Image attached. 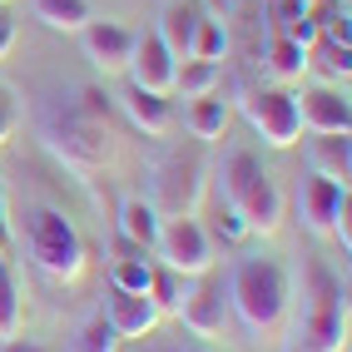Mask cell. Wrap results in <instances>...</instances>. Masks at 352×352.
<instances>
[{
  "mask_svg": "<svg viewBox=\"0 0 352 352\" xmlns=\"http://www.w3.org/2000/svg\"><path fill=\"white\" fill-rule=\"evenodd\" d=\"M223 298L233 302V313L239 322L248 327L253 338H273L278 327L288 318V273L283 263H273V258H239L228 273V288Z\"/></svg>",
  "mask_w": 352,
  "mask_h": 352,
  "instance_id": "cell-1",
  "label": "cell"
},
{
  "mask_svg": "<svg viewBox=\"0 0 352 352\" xmlns=\"http://www.w3.org/2000/svg\"><path fill=\"white\" fill-rule=\"evenodd\" d=\"M219 184H223V204L239 208L248 233H278V223H283V189L248 149H233L219 164Z\"/></svg>",
  "mask_w": 352,
  "mask_h": 352,
  "instance_id": "cell-2",
  "label": "cell"
},
{
  "mask_svg": "<svg viewBox=\"0 0 352 352\" xmlns=\"http://www.w3.org/2000/svg\"><path fill=\"white\" fill-rule=\"evenodd\" d=\"M25 253L50 283H80L85 273V239L55 204H35L25 214Z\"/></svg>",
  "mask_w": 352,
  "mask_h": 352,
  "instance_id": "cell-3",
  "label": "cell"
},
{
  "mask_svg": "<svg viewBox=\"0 0 352 352\" xmlns=\"http://www.w3.org/2000/svg\"><path fill=\"white\" fill-rule=\"evenodd\" d=\"M45 149H50L69 174L89 179L95 169L109 164V129L100 120H89V114H80V109H65V114L50 120V129H45Z\"/></svg>",
  "mask_w": 352,
  "mask_h": 352,
  "instance_id": "cell-4",
  "label": "cell"
},
{
  "mask_svg": "<svg viewBox=\"0 0 352 352\" xmlns=\"http://www.w3.org/2000/svg\"><path fill=\"white\" fill-rule=\"evenodd\" d=\"M204 184H208V169H204V159L194 149H174L169 159L154 169V214L159 219H189L199 199H204Z\"/></svg>",
  "mask_w": 352,
  "mask_h": 352,
  "instance_id": "cell-5",
  "label": "cell"
},
{
  "mask_svg": "<svg viewBox=\"0 0 352 352\" xmlns=\"http://www.w3.org/2000/svg\"><path fill=\"white\" fill-rule=\"evenodd\" d=\"M293 352H342V293L322 268H313V302L293 327Z\"/></svg>",
  "mask_w": 352,
  "mask_h": 352,
  "instance_id": "cell-6",
  "label": "cell"
},
{
  "mask_svg": "<svg viewBox=\"0 0 352 352\" xmlns=\"http://www.w3.org/2000/svg\"><path fill=\"white\" fill-rule=\"evenodd\" d=\"M243 120L253 124V134L268 149H293L302 139V114H298V95L293 89H253L243 100Z\"/></svg>",
  "mask_w": 352,
  "mask_h": 352,
  "instance_id": "cell-7",
  "label": "cell"
},
{
  "mask_svg": "<svg viewBox=\"0 0 352 352\" xmlns=\"http://www.w3.org/2000/svg\"><path fill=\"white\" fill-rule=\"evenodd\" d=\"M154 253H159V268L184 273V278H204L214 268V243H208V233L194 214L189 219H164L159 239H154Z\"/></svg>",
  "mask_w": 352,
  "mask_h": 352,
  "instance_id": "cell-8",
  "label": "cell"
},
{
  "mask_svg": "<svg viewBox=\"0 0 352 352\" xmlns=\"http://www.w3.org/2000/svg\"><path fill=\"white\" fill-rule=\"evenodd\" d=\"M298 114H302V129L313 134H347L352 129V100L347 89L338 85H313L298 95Z\"/></svg>",
  "mask_w": 352,
  "mask_h": 352,
  "instance_id": "cell-9",
  "label": "cell"
},
{
  "mask_svg": "<svg viewBox=\"0 0 352 352\" xmlns=\"http://www.w3.org/2000/svg\"><path fill=\"white\" fill-rule=\"evenodd\" d=\"M174 69H179V60L169 55V45H164L154 30H149V35H134V55H129V85H139V89H154V95H174Z\"/></svg>",
  "mask_w": 352,
  "mask_h": 352,
  "instance_id": "cell-10",
  "label": "cell"
},
{
  "mask_svg": "<svg viewBox=\"0 0 352 352\" xmlns=\"http://www.w3.org/2000/svg\"><path fill=\"white\" fill-rule=\"evenodd\" d=\"M80 35H85V55L95 69H104V75L129 69V55H134V30L129 25H120V20H89Z\"/></svg>",
  "mask_w": 352,
  "mask_h": 352,
  "instance_id": "cell-11",
  "label": "cell"
},
{
  "mask_svg": "<svg viewBox=\"0 0 352 352\" xmlns=\"http://www.w3.org/2000/svg\"><path fill=\"white\" fill-rule=\"evenodd\" d=\"M342 204H347V184H333V179H322V174L298 179V223L308 228V233H327Z\"/></svg>",
  "mask_w": 352,
  "mask_h": 352,
  "instance_id": "cell-12",
  "label": "cell"
},
{
  "mask_svg": "<svg viewBox=\"0 0 352 352\" xmlns=\"http://www.w3.org/2000/svg\"><path fill=\"white\" fill-rule=\"evenodd\" d=\"M104 322H109L114 338H144V333H154V322H159V302L149 293L114 288L109 293V308H104Z\"/></svg>",
  "mask_w": 352,
  "mask_h": 352,
  "instance_id": "cell-13",
  "label": "cell"
},
{
  "mask_svg": "<svg viewBox=\"0 0 352 352\" xmlns=\"http://www.w3.org/2000/svg\"><path fill=\"white\" fill-rule=\"evenodd\" d=\"M179 318H184V327H189L194 338H214L223 327V283L219 278H199V288L184 293Z\"/></svg>",
  "mask_w": 352,
  "mask_h": 352,
  "instance_id": "cell-14",
  "label": "cell"
},
{
  "mask_svg": "<svg viewBox=\"0 0 352 352\" xmlns=\"http://www.w3.org/2000/svg\"><path fill=\"white\" fill-rule=\"evenodd\" d=\"M199 20H204V10L194 6V0H164V10H159V30H154V35L169 45V55H174V60H189V55H194Z\"/></svg>",
  "mask_w": 352,
  "mask_h": 352,
  "instance_id": "cell-15",
  "label": "cell"
},
{
  "mask_svg": "<svg viewBox=\"0 0 352 352\" xmlns=\"http://www.w3.org/2000/svg\"><path fill=\"white\" fill-rule=\"evenodd\" d=\"M120 104H124V114H129V124H134V129H144L149 139H159V134H169V129H174V100H169V95H154V89L129 85Z\"/></svg>",
  "mask_w": 352,
  "mask_h": 352,
  "instance_id": "cell-16",
  "label": "cell"
},
{
  "mask_svg": "<svg viewBox=\"0 0 352 352\" xmlns=\"http://www.w3.org/2000/svg\"><path fill=\"white\" fill-rule=\"evenodd\" d=\"M308 164H313V174L333 179V184H347V174H352L347 134H313L308 139Z\"/></svg>",
  "mask_w": 352,
  "mask_h": 352,
  "instance_id": "cell-17",
  "label": "cell"
},
{
  "mask_svg": "<svg viewBox=\"0 0 352 352\" xmlns=\"http://www.w3.org/2000/svg\"><path fill=\"white\" fill-rule=\"evenodd\" d=\"M159 223H164V219L154 214V204H149V199H124V204H120V233H124V243L154 253Z\"/></svg>",
  "mask_w": 352,
  "mask_h": 352,
  "instance_id": "cell-18",
  "label": "cell"
},
{
  "mask_svg": "<svg viewBox=\"0 0 352 352\" xmlns=\"http://www.w3.org/2000/svg\"><path fill=\"white\" fill-rule=\"evenodd\" d=\"M219 85H223L219 60H179V69H174V95H184V100H204Z\"/></svg>",
  "mask_w": 352,
  "mask_h": 352,
  "instance_id": "cell-19",
  "label": "cell"
},
{
  "mask_svg": "<svg viewBox=\"0 0 352 352\" xmlns=\"http://www.w3.org/2000/svg\"><path fill=\"white\" fill-rule=\"evenodd\" d=\"M154 258H144V248H124L120 258H114V263H109V283L114 288H124V293H149L154 288Z\"/></svg>",
  "mask_w": 352,
  "mask_h": 352,
  "instance_id": "cell-20",
  "label": "cell"
},
{
  "mask_svg": "<svg viewBox=\"0 0 352 352\" xmlns=\"http://www.w3.org/2000/svg\"><path fill=\"white\" fill-rule=\"evenodd\" d=\"M20 322H25V298H20L15 268H10L6 248H0V342L20 338Z\"/></svg>",
  "mask_w": 352,
  "mask_h": 352,
  "instance_id": "cell-21",
  "label": "cell"
},
{
  "mask_svg": "<svg viewBox=\"0 0 352 352\" xmlns=\"http://www.w3.org/2000/svg\"><path fill=\"white\" fill-rule=\"evenodd\" d=\"M184 124H189L194 139H204V144H214V139H223L228 129V104L204 95V100H189V114H184Z\"/></svg>",
  "mask_w": 352,
  "mask_h": 352,
  "instance_id": "cell-22",
  "label": "cell"
},
{
  "mask_svg": "<svg viewBox=\"0 0 352 352\" xmlns=\"http://www.w3.org/2000/svg\"><path fill=\"white\" fill-rule=\"evenodd\" d=\"M35 6V20L50 30H65V35H80L89 25V6L85 0H30Z\"/></svg>",
  "mask_w": 352,
  "mask_h": 352,
  "instance_id": "cell-23",
  "label": "cell"
},
{
  "mask_svg": "<svg viewBox=\"0 0 352 352\" xmlns=\"http://www.w3.org/2000/svg\"><path fill=\"white\" fill-rule=\"evenodd\" d=\"M273 10H278V35H283V40H298V45H308V50H313L318 20L308 15V6H302V0H273Z\"/></svg>",
  "mask_w": 352,
  "mask_h": 352,
  "instance_id": "cell-24",
  "label": "cell"
},
{
  "mask_svg": "<svg viewBox=\"0 0 352 352\" xmlns=\"http://www.w3.org/2000/svg\"><path fill=\"white\" fill-rule=\"evenodd\" d=\"M268 55H273L268 65H273V75H278V80H298L302 69L313 65V50H308V45H298V40H283V35L273 40V50H268Z\"/></svg>",
  "mask_w": 352,
  "mask_h": 352,
  "instance_id": "cell-25",
  "label": "cell"
},
{
  "mask_svg": "<svg viewBox=\"0 0 352 352\" xmlns=\"http://www.w3.org/2000/svg\"><path fill=\"white\" fill-rule=\"evenodd\" d=\"M223 50H228V30L219 25V20H208V15H204V20H199V35H194V55H189V60H219Z\"/></svg>",
  "mask_w": 352,
  "mask_h": 352,
  "instance_id": "cell-26",
  "label": "cell"
},
{
  "mask_svg": "<svg viewBox=\"0 0 352 352\" xmlns=\"http://www.w3.org/2000/svg\"><path fill=\"white\" fill-rule=\"evenodd\" d=\"M318 60H322V69H327V75H333V80H342L347 85V45H338V40H322V50H318Z\"/></svg>",
  "mask_w": 352,
  "mask_h": 352,
  "instance_id": "cell-27",
  "label": "cell"
},
{
  "mask_svg": "<svg viewBox=\"0 0 352 352\" xmlns=\"http://www.w3.org/2000/svg\"><path fill=\"white\" fill-rule=\"evenodd\" d=\"M114 347V333H109V322L104 318H95L85 327V342H80V352H109Z\"/></svg>",
  "mask_w": 352,
  "mask_h": 352,
  "instance_id": "cell-28",
  "label": "cell"
},
{
  "mask_svg": "<svg viewBox=\"0 0 352 352\" xmlns=\"http://www.w3.org/2000/svg\"><path fill=\"white\" fill-rule=\"evenodd\" d=\"M15 124H20V104H15L10 89L0 85V144H6V139L15 134Z\"/></svg>",
  "mask_w": 352,
  "mask_h": 352,
  "instance_id": "cell-29",
  "label": "cell"
},
{
  "mask_svg": "<svg viewBox=\"0 0 352 352\" xmlns=\"http://www.w3.org/2000/svg\"><path fill=\"white\" fill-rule=\"evenodd\" d=\"M219 228H223V239H248V228H243V219H239V208H233V204L219 208Z\"/></svg>",
  "mask_w": 352,
  "mask_h": 352,
  "instance_id": "cell-30",
  "label": "cell"
},
{
  "mask_svg": "<svg viewBox=\"0 0 352 352\" xmlns=\"http://www.w3.org/2000/svg\"><path fill=\"white\" fill-rule=\"evenodd\" d=\"M15 50V20H10V10L0 6V60H6Z\"/></svg>",
  "mask_w": 352,
  "mask_h": 352,
  "instance_id": "cell-31",
  "label": "cell"
},
{
  "mask_svg": "<svg viewBox=\"0 0 352 352\" xmlns=\"http://www.w3.org/2000/svg\"><path fill=\"white\" fill-rule=\"evenodd\" d=\"M10 243V219H6V194H0V248Z\"/></svg>",
  "mask_w": 352,
  "mask_h": 352,
  "instance_id": "cell-32",
  "label": "cell"
},
{
  "mask_svg": "<svg viewBox=\"0 0 352 352\" xmlns=\"http://www.w3.org/2000/svg\"><path fill=\"white\" fill-rule=\"evenodd\" d=\"M6 352H45V347H40V342H20V338H10Z\"/></svg>",
  "mask_w": 352,
  "mask_h": 352,
  "instance_id": "cell-33",
  "label": "cell"
},
{
  "mask_svg": "<svg viewBox=\"0 0 352 352\" xmlns=\"http://www.w3.org/2000/svg\"><path fill=\"white\" fill-rule=\"evenodd\" d=\"M164 352H204V347H164Z\"/></svg>",
  "mask_w": 352,
  "mask_h": 352,
  "instance_id": "cell-34",
  "label": "cell"
},
{
  "mask_svg": "<svg viewBox=\"0 0 352 352\" xmlns=\"http://www.w3.org/2000/svg\"><path fill=\"white\" fill-rule=\"evenodd\" d=\"M302 6H313V0H302Z\"/></svg>",
  "mask_w": 352,
  "mask_h": 352,
  "instance_id": "cell-35",
  "label": "cell"
},
{
  "mask_svg": "<svg viewBox=\"0 0 352 352\" xmlns=\"http://www.w3.org/2000/svg\"><path fill=\"white\" fill-rule=\"evenodd\" d=\"M0 6H6V0H0Z\"/></svg>",
  "mask_w": 352,
  "mask_h": 352,
  "instance_id": "cell-36",
  "label": "cell"
}]
</instances>
